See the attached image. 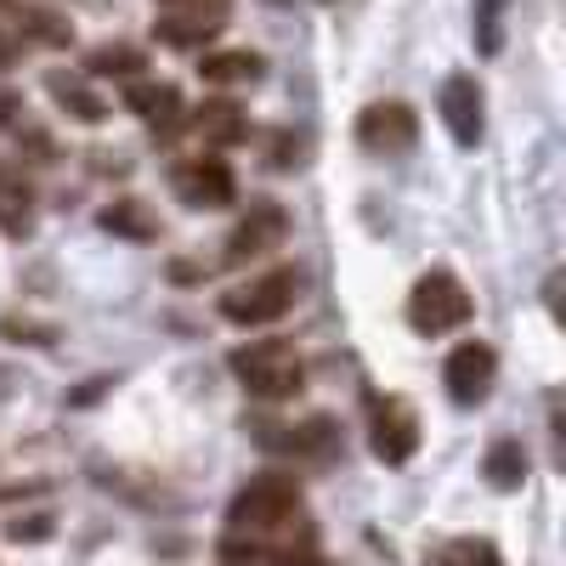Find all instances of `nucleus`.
<instances>
[{"label": "nucleus", "instance_id": "1", "mask_svg": "<svg viewBox=\"0 0 566 566\" xmlns=\"http://www.w3.org/2000/svg\"><path fill=\"white\" fill-rule=\"evenodd\" d=\"M290 522H301V482L295 476H261V482L239 488L227 504V533H250V538L272 544Z\"/></svg>", "mask_w": 566, "mask_h": 566}, {"label": "nucleus", "instance_id": "2", "mask_svg": "<svg viewBox=\"0 0 566 566\" xmlns=\"http://www.w3.org/2000/svg\"><path fill=\"white\" fill-rule=\"evenodd\" d=\"M227 368L244 380L250 397H266V402H283L306 386V363L295 357L290 340H250L227 357Z\"/></svg>", "mask_w": 566, "mask_h": 566}, {"label": "nucleus", "instance_id": "3", "mask_svg": "<svg viewBox=\"0 0 566 566\" xmlns=\"http://www.w3.org/2000/svg\"><path fill=\"white\" fill-rule=\"evenodd\" d=\"M295 295H301V272L295 266H272V272L239 283L232 295H221V317L239 323V328H261V323H277L283 312H290Z\"/></svg>", "mask_w": 566, "mask_h": 566}, {"label": "nucleus", "instance_id": "4", "mask_svg": "<svg viewBox=\"0 0 566 566\" xmlns=\"http://www.w3.org/2000/svg\"><path fill=\"white\" fill-rule=\"evenodd\" d=\"M408 323L413 335H448V328H464L470 323V295L453 272H424L408 295Z\"/></svg>", "mask_w": 566, "mask_h": 566}, {"label": "nucleus", "instance_id": "5", "mask_svg": "<svg viewBox=\"0 0 566 566\" xmlns=\"http://www.w3.org/2000/svg\"><path fill=\"white\" fill-rule=\"evenodd\" d=\"M227 12H232V0H159L154 34L165 45H205L227 29Z\"/></svg>", "mask_w": 566, "mask_h": 566}, {"label": "nucleus", "instance_id": "6", "mask_svg": "<svg viewBox=\"0 0 566 566\" xmlns=\"http://www.w3.org/2000/svg\"><path fill=\"white\" fill-rule=\"evenodd\" d=\"M419 142V114L408 103H368L357 114V148L363 154H380V159H397Z\"/></svg>", "mask_w": 566, "mask_h": 566}, {"label": "nucleus", "instance_id": "7", "mask_svg": "<svg viewBox=\"0 0 566 566\" xmlns=\"http://www.w3.org/2000/svg\"><path fill=\"white\" fill-rule=\"evenodd\" d=\"M368 448L380 464H408L419 453V413L402 397H386L368 408Z\"/></svg>", "mask_w": 566, "mask_h": 566}, {"label": "nucleus", "instance_id": "8", "mask_svg": "<svg viewBox=\"0 0 566 566\" xmlns=\"http://www.w3.org/2000/svg\"><path fill=\"white\" fill-rule=\"evenodd\" d=\"M283 239H290V216H283V205H250V216L227 232V266H244V261H261L272 250H283Z\"/></svg>", "mask_w": 566, "mask_h": 566}, {"label": "nucleus", "instance_id": "9", "mask_svg": "<svg viewBox=\"0 0 566 566\" xmlns=\"http://www.w3.org/2000/svg\"><path fill=\"white\" fill-rule=\"evenodd\" d=\"M176 193L187 210H227L239 199V181H232V165L227 159H181L176 165Z\"/></svg>", "mask_w": 566, "mask_h": 566}, {"label": "nucleus", "instance_id": "10", "mask_svg": "<svg viewBox=\"0 0 566 566\" xmlns=\"http://www.w3.org/2000/svg\"><path fill=\"white\" fill-rule=\"evenodd\" d=\"M493 374H499L493 346H482V340H464V346L448 357L442 380H448V397H453L459 408H476V402H488V391H493Z\"/></svg>", "mask_w": 566, "mask_h": 566}, {"label": "nucleus", "instance_id": "11", "mask_svg": "<svg viewBox=\"0 0 566 566\" xmlns=\"http://www.w3.org/2000/svg\"><path fill=\"white\" fill-rule=\"evenodd\" d=\"M442 125H448V136L459 142V148H476L482 142V85L470 80V74H453V80H442Z\"/></svg>", "mask_w": 566, "mask_h": 566}, {"label": "nucleus", "instance_id": "12", "mask_svg": "<svg viewBox=\"0 0 566 566\" xmlns=\"http://www.w3.org/2000/svg\"><path fill=\"white\" fill-rule=\"evenodd\" d=\"M125 108L142 125H154V130H176L181 125V91L170 80H130L125 85Z\"/></svg>", "mask_w": 566, "mask_h": 566}, {"label": "nucleus", "instance_id": "13", "mask_svg": "<svg viewBox=\"0 0 566 566\" xmlns=\"http://www.w3.org/2000/svg\"><path fill=\"white\" fill-rule=\"evenodd\" d=\"M255 442L266 448V453H328L335 448V424L328 419H312V424H272V419H261L255 424Z\"/></svg>", "mask_w": 566, "mask_h": 566}, {"label": "nucleus", "instance_id": "14", "mask_svg": "<svg viewBox=\"0 0 566 566\" xmlns=\"http://www.w3.org/2000/svg\"><path fill=\"white\" fill-rule=\"evenodd\" d=\"M45 91H52V103H57L63 114H74L80 125H103V119H108V103H103L80 74H63V69L45 74Z\"/></svg>", "mask_w": 566, "mask_h": 566}, {"label": "nucleus", "instance_id": "15", "mask_svg": "<svg viewBox=\"0 0 566 566\" xmlns=\"http://www.w3.org/2000/svg\"><path fill=\"white\" fill-rule=\"evenodd\" d=\"M193 130L210 142V148H232V142H244L250 136V119L239 103H227V97H210L199 114H193Z\"/></svg>", "mask_w": 566, "mask_h": 566}, {"label": "nucleus", "instance_id": "16", "mask_svg": "<svg viewBox=\"0 0 566 566\" xmlns=\"http://www.w3.org/2000/svg\"><path fill=\"white\" fill-rule=\"evenodd\" d=\"M482 476H488V488H499V493H515L527 482V448L522 442H493L488 448V459H482Z\"/></svg>", "mask_w": 566, "mask_h": 566}, {"label": "nucleus", "instance_id": "17", "mask_svg": "<svg viewBox=\"0 0 566 566\" xmlns=\"http://www.w3.org/2000/svg\"><path fill=\"white\" fill-rule=\"evenodd\" d=\"M108 232H119V239H136V244H148V239H159V216L142 205V199H114L103 216H97Z\"/></svg>", "mask_w": 566, "mask_h": 566}, {"label": "nucleus", "instance_id": "18", "mask_svg": "<svg viewBox=\"0 0 566 566\" xmlns=\"http://www.w3.org/2000/svg\"><path fill=\"white\" fill-rule=\"evenodd\" d=\"M261 57L255 52H210L205 63H199V74L210 80V85H255L261 80Z\"/></svg>", "mask_w": 566, "mask_h": 566}, {"label": "nucleus", "instance_id": "19", "mask_svg": "<svg viewBox=\"0 0 566 566\" xmlns=\"http://www.w3.org/2000/svg\"><path fill=\"white\" fill-rule=\"evenodd\" d=\"M0 232H7V239H29V232H34L29 187H23V181H12L7 170H0Z\"/></svg>", "mask_w": 566, "mask_h": 566}, {"label": "nucleus", "instance_id": "20", "mask_svg": "<svg viewBox=\"0 0 566 566\" xmlns=\"http://www.w3.org/2000/svg\"><path fill=\"white\" fill-rule=\"evenodd\" d=\"M85 69L97 74V80H136V69H148V57L136 52V45H97V52L85 57Z\"/></svg>", "mask_w": 566, "mask_h": 566}, {"label": "nucleus", "instance_id": "21", "mask_svg": "<svg viewBox=\"0 0 566 566\" xmlns=\"http://www.w3.org/2000/svg\"><path fill=\"white\" fill-rule=\"evenodd\" d=\"M424 566H504V555L488 538H448Z\"/></svg>", "mask_w": 566, "mask_h": 566}, {"label": "nucleus", "instance_id": "22", "mask_svg": "<svg viewBox=\"0 0 566 566\" xmlns=\"http://www.w3.org/2000/svg\"><path fill=\"white\" fill-rule=\"evenodd\" d=\"M470 18H476V23H470V29H476V52H499V45H504V0H476V12H470Z\"/></svg>", "mask_w": 566, "mask_h": 566}, {"label": "nucleus", "instance_id": "23", "mask_svg": "<svg viewBox=\"0 0 566 566\" xmlns=\"http://www.w3.org/2000/svg\"><path fill=\"white\" fill-rule=\"evenodd\" d=\"M18 45H23V12L12 0H0V63H12Z\"/></svg>", "mask_w": 566, "mask_h": 566}, {"label": "nucleus", "instance_id": "24", "mask_svg": "<svg viewBox=\"0 0 566 566\" xmlns=\"http://www.w3.org/2000/svg\"><path fill=\"white\" fill-rule=\"evenodd\" d=\"M7 538H12V544H40V538H52V522H45V515H29V522H7Z\"/></svg>", "mask_w": 566, "mask_h": 566}, {"label": "nucleus", "instance_id": "25", "mask_svg": "<svg viewBox=\"0 0 566 566\" xmlns=\"http://www.w3.org/2000/svg\"><path fill=\"white\" fill-rule=\"evenodd\" d=\"M18 114H23V97H18V91H7V85H0V125H18Z\"/></svg>", "mask_w": 566, "mask_h": 566}]
</instances>
